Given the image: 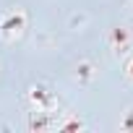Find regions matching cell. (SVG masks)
Instances as JSON below:
<instances>
[{
  "label": "cell",
  "mask_w": 133,
  "mask_h": 133,
  "mask_svg": "<svg viewBox=\"0 0 133 133\" xmlns=\"http://www.w3.org/2000/svg\"><path fill=\"white\" fill-rule=\"evenodd\" d=\"M55 128H57V130H86V123H84L78 115H68L65 120H57Z\"/></svg>",
  "instance_id": "cell-6"
},
{
  "label": "cell",
  "mask_w": 133,
  "mask_h": 133,
  "mask_svg": "<svg viewBox=\"0 0 133 133\" xmlns=\"http://www.w3.org/2000/svg\"><path fill=\"white\" fill-rule=\"evenodd\" d=\"M123 76L133 84V52H130V55L125 57V63H123Z\"/></svg>",
  "instance_id": "cell-8"
},
{
  "label": "cell",
  "mask_w": 133,
  "mask_h": 133,
  "mask_svg": "<svg viewBox=\"0 0 133 133\" xmlns=\"http://www.w3.org/2000/svg\"><path fill=\"white\" fill-rule=\"evenodd\" d=\"M128 8H130V16H133V0H128Z\"/></svg>",
  "instance_id": "cell-9"
},
{
  "label": "cell",
  "mask_w": 133,
  "mask_h": 133,
  "mask_svg": "<svg viewBox=\"0 0 133 133\" xmlns=\"http://www.w3.org/2000/svg\"><path fill=\"white\" fill-rule=\"evenodd\" d=\"M120 130L133 133V107H128V110H125V115H123V120H120Z\"/></svg>",
  "instance_id": "cell-7"
},
{
  "label": "cell",
  "mask_w": 133,
  "mask_h": 133,
  "mask_svg": "<svg viewBox=\"0 0 133 133\" xmlns=\"http://www.w3.org/2000/svg\"><path fill=\"white\" fill-rule=\"evenodd\" d=\"M24 104H26L29 112H55L57 97L47 84H31L24 94Z\"/></svg>",
  "instance_id": "cell-1"
},
{
  "label": "cell",
  "mask_w": 133,
  "mask_h": 133,
  "mask_svg": "<svg viewBox=\"0 0 133 133\" xmlns=\"http://www.w3.org/2000/svg\"><path fill=\"white\" fill-rule=\"evenodd\" d=\"M55 123H57V117L52 112H29L26 128L29 130H37V133H44V130H52Z\"/></svg>",
  "instance_id": "cell-5"
},
{
  "label": "cell",
  "mask_w": 133,
  "mask_h": 133,
  "mask_svg": "<svg viewBox=\"0 0 133 133\" xmlns=\"http://www.w3.org/2000/svg\"><path fill=\"white\" fill-rule=\"evenodd\" d=\"M26 24H29L26 11H21V8L5 11L3 16H0V39H3L5 44L18 42V39L24 37V31H26Z\"/></svg>",
  "instance_id": "cell-2"
},
{
  "label": "cell",
  "mask_w": 133,
  "mask_h": 133,
  "mask_svg": "<svg viewBox=\"0 0 133 133\" xmlns=\"http://www.w3.org/2000/svg\"><path fill=\"white\" fill-rule=\"evenodd\" d=\"M73 78L78 81V86H91L97 78H99V68L94 60H78L76 71H73Z\"/></svg>",
  "instance_id": "cell-4"
},
{
  "label": "cell",
  "mask_w": 133,
  "mask_h": 133,
  "mask_svg": "<svg viewBox=\"0 0 133 133\" xmlns=\"http://www.w3.org/2000/svg\"><path fill=\"white\" fill-rule=\"evenodd\" d=\"M107 47H110L115 55H128V52L133 50V37H130V31L123 29V26L110 29V34H107Z\"/></svg>",
  "instance_id": "cell-3"
}]
</instances>
